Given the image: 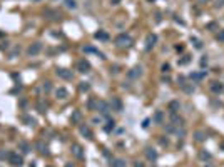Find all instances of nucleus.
Segmentation results:
<instances>
[{"label":"nucleus","instance_id":"36","mask_svg":"<svg viewBox=\"0 0 224 167\" xmlns=\"http://www.w3.org/2000/svg\"><path fill=\"white\" fill-rule=\"evenodd\" d=\"M161 69H162V72L166 74V72H169V70H171V65H169V64H162V67H161Z\"/></svg>","mask_w":224,"mask_h":167},{"label":"nucleus","instance_id":"28","mask_svg":"<svg viewBox=\"0 0 224 167\" xmlns=\"http://www.w3.org/2000/svg\"><path fill=\"white\" fill-rule=\"evenodd\" d=\"M95 39H99V40H107L109 35H107V32H104V30H99V32L95 33Z\"/></svg>","mask_w":224,"mask_h":167},{"label":"nucleus","instance_id":"30","mask_svg":"<svg viewBox=\"0 0 224 167\" xmlns=\"http://www.w3.org/2000/svg\"><path fill=\"white\" fill-rule=\"evenodd\" d=\"M203 77H206V72H194V74H191V79H194V80H199V79H203Z\"/></svg>","mask_w":224,"mask_h":167},{"label":"nucleus","instance_id":"9","mask_svg":"<svg viewBox=\"0 0 224 167\" xmlns=\"http://www.w3.org/2000/svg\"><path fill=\"white\" fill-rule=\"evenodd\" d=\"M110 107H112V110H116V112H122L124 104H122V100H120L119 97H112V100H110Z\"/></svg>","mask_w":224,"mask_h":167},{"label":"nucleus","instance_id":"18","mask_svg":"<svg viewBox=\"0 0 224 167\" xmlns=\"http://www.w3.org/2000/svg\"><path fill=\"white\" fill-rule=\"evenodd\" d=\"M37 150H39L42 156H49V147L43 142H37Z\"/></svg>","mask_w":224,"mask_h":167},{"label":"nucleus","instance_id":"23","mask_svg":"<svg viewBox=\"0 0 224 167\" xmlns=\"http://www.w3.org/2000/svg\"><path fill=\"white\" fill-rule=\"evenodd\" d=\"M64 5L67 8H70V10H75V8H77V2H75V0H64Z\"/></svg>","mask_w":224,"mask_h":167},{"label":"nucleus","instance_id":"5","mask_svg":"<svg viewBox=\"0 0 224 167\" xmlns=\"http://www.w3.org/2000/svg\"><path fill=\"white\" fill-rule=\"evenodd\" d=\"M77 70H79L80 74L91 72V64H89V60H85V58H80V60L77 62Z\"/></svg>","mask_w":224,"mask_h":167},{"label":"nucleus","instance_id":"47","mask_svg":"<svg viewBox=\"0 0 224 167\" xmlns=\"http://www.w3.org/2000/svg\"><path fill=\"white\" fill-rule=\"evenodd\" d=\"M204 167H216V165H213V164H206Z\"/></svg>","mask_w":224,"mask_h":167},{"label":"nucleus","instance_id":"29","mask_svg":"<svg viewBox=\"0 0 224 167\" xmlns=\"http://www.w3.org/2000/svg\"><path fill=\"white\" fill-rule=\"evenodd\" d=\"M50 89H52V84L49 82V80H45V82L42 84V90L45 92V94H47V92H50Z\"/></svg>","mask_w":224,"mask_h":167},{"label":"nucleus","instance_id":"16","mask_svg":"<svg viewBox=\"0 0 224 167\" xmlns=\"http://www.w3.org/2000/svg\"><path fill=\"white\" fill-rule=\"evenodd\" d=\"M72 154H74L75 157H79V159H82V157H84L82 147H80L79 144H74V145H72Z\"/></svg>","mask_w":224,"mask_h":167},{"label":"nucleus","instance_id":"35","mask_svg":"<svg viewBox=\"0 0 224 167\" xmlns=\"http://www.w3.org/2000/svg\"><path fill=\"white\" fill-rule=\"evenodd\" d=\"M216 39L219 40V42H224V30H219V32H217Z\"/></svg>","mask_w":224,"mask_h":167},{"label":"nucleus","instance_id":"45","mask_svg":"<svg viewBox=\"0 0 224 167\" xmlns=\"http://www.w3.org/2000/svg\"><path fill=\"white\" fill-rule=\"evenodd\" d=\"M161 144H162V145H167V139H161Z\"/></svg>","mask_w":224,"mask_h":167},{"label":"nucleus","instance_id":"31","mask_svg":"<svg viewBox=\"0 0 224 167\" xmlns=\"http://www.w3.org/2000/svg\"><path fill=\"white\" fill-rule=\"evenodd\" d=\"M189 62H191V57H189V55H184V58L179 60V65H186V64H189Z\"/></svg>","mask_w":224,"mask_h":167},{"label":"nucleus","instance_id":"26","mask_svg":"<svg viewBox=\"0 0 224 167\" xmlns=\"http://www.w3.org/2000/svg\"><path fill=\"white\" fill-rule=\"evenodd\" d=\"M79 90L80 92H89L91 90V84L89 82H80L79 84Z\"/></svg>","mask_w":224,"mask_h":167},{"label":"nucleus","instance_id":"49","mask_svg":"<svg viewBox=\"0 0 224 167\" xmlns=\"http://www.w3.org/2000/svg\"><path fill=\"white\" fill-rule=\"evenodd\" d=\"M201 2H209V0H201Z\"/></svg>","mask_w":224,"mask_h":167},{"label":"nucleus","instance_id":"21","mask_svg":"<svg viewBox=\"0 0 224 167\" xmlns=\"http://www.w3.org/2000/svg\"><path fill=\"white\" fill-rule=\"evenodd\" d=\"M97 99H94V97H91V99H89V102H87V109H89V110H95V109H97Z\"/></svg>","mask_w":224,"mask_h":167},{"label":"nucleus","instance_id":"3","mask_svg":"<svg viewBox=\"0 0 224 167\" xmlns=\"http://www.w3.org/2000/svg\"><path fill=\"white\" fill-rule=\"evenodd\" d=\"M55 74H57V75L60 77V79H64V80H72V79H74L72 70L64 69V67H57V69H55Z\"/></svg>","mask_w":224,"mask_h":167},{"label":"nucleus","instance_id":"32","mask_svg":"<svg viewBox=\"0 0 224 167\" xmlns=\"http://www.w3.org/2000/svg\"><path fill=\"white\" fill-rule=\"evenodd\" d=\"M114 127H116V122H114V120H109V125H105V132H110Z\"/></svg>","mask_w":224,"mask_h":167},{"label":"nucleus","instance_id":"41","mask_svg":"<svg viewBox=\"0 0 224 167\" xmlns=\"http://www.w3.org/2000/svg\"><path fill=\"white\" fill-rule=\"evenodd\" d=\"M110 2H112V5H119L120 4V0H110Z\"/></svg>","mask_w":224,"mask_h":167},{"label":"nucleus","instance_id":"6","mask_svg":"<svg viewBox=\"0 0 224 167\" xmlns=\"http://www.w3.org/2000/svg\"><path fill=\"white\" fill-rule=\"evenodd\" d=\"M155 42H157V35L155 33H149L147 37H146V50H152L155 45Z\"/></svg>","mask_w":224,"mask_h":167},{"label":"nucleus","instance_id":"24","mask_svg":"<svg viewBox=\"0 0 224 167\" xmlns=\"http://www.w3.org/2000/svg\"><path fill=\"white\" fill-rule=\"evenodd\" d=\"M181 89H182L184 92H187V94H192L196 87L192 85V84H189V85H187V84H181Z\"/></svg>","mask_w":224,"mask_h":167},{"label":"nucleus","instance_id":"2","mask_svg":"<svg viewBox=\"0 0 224 167\" xmlns=\"http://www.w3.org/2000/svg\"><path fill=\"white\" fill-rule=\"evenodd\" d=\"M7 160H8V164H10L12 167H22V165H24V159H22V156H18V154L14 152V150L7 152Z\"/></svg>","mask_w":224,"mask_h":167},{"label":"nucleus","instance_id":"25","mask_svg":"<svg viewBox=\"0 0 224 167\" xmlns=\"http://www.w3.org/2000/svg\"><path fill=\"white\" fill-rule=\"evenodd\" d=\"M194 139L197 142H203L204 139H206V132H203V131H197V132H194Z\"/></svg>","mask_w":224,"mask_h":167},{"label":"nucleus","instance_id":"13","mask_svg":"<svg viewBox=\"0 0 224 167\" xmlns=\"http://www.w3.org/2000/svg\"><path fill=\"white\" fill-rule=\"evenodd\" d=\"M80 120H82V112H80V110H74L72 115H70V122L72 124H80Z\"/></svg>","mask_w":224,"mask_h":167},{"label":"nucleus","instance_id":"12","mask_svg":"<svg viewBox=\"0 0 224 167\" xmlns=\"http://www.w3.org/2000/svg\"><path fill=\"white\" fill-rule=\"evenodd\" d=\"M179 109H181V102L179 100H171L169 102V112L171 114H177Z\"/></svg>","mask_w":224,"mask_h":167},{"label":"nucleus","instance_id":"1","mask_svg":"<svg viewBox=\"0 0 224 167\" xmlns=\"http://www.w3.org/2000/svg\"><path fill=\"white\" fill-rule=\"evenodd\" d=\"M114 44L119 49H129V47H132V37L127 35V33H119L114 39Z\"/></svg>","mask_w":224,"mask_h":167},{"label":"nucleus","instance_id":"46","mask_svg":"<svg viewBox=\"0 0 224 167\" xmlns=\"http://www.w3.org/2000/svg\"><path fill=\"white\" fill-rule=\"evenodd\" d=\"M5 157H7V154H5V152H0V159H5Z\"/></svg>","mask_w":224,"mask_h":167},{"label":"nucleus","instance_id":"20","mask_svg":"<svg viewBox=\"0 0 224 167\" xmlns=\"http://www.w3.org/2000/svg\"><path fill=\"white\" fill-rule=\"evenodd\" d=\"M80 134L84 135V137H87V139H92V131L87 125H80Z\"/></svg>","mask_w":224,"mask_h":167},{"label":"nucleus","instance_id":"22","mask_svg":"<svg viewBox=\"0 0 224 167\" xmlns=\"http://www.w3.org/2000/svg\"><path fill=\"white\" fill-rule=\"evenodd\" d=\"M35 109L39 110L40 114H43L45 110H47V104H45V102H42V100H39V102L35 104Z\"/></svg>","mask_w":224,"mask_h":167},{"label":"nucleus","instance_id":"43","mask_svg":"<svg viewBox=\"0 0 224 167\" xmlns=\"http://www.w3.org/2000/svg\"><path fill=\"white\" fill-rule=\"evenodd\" d=\"M149 122H151V120H149V119H146V120H144V124H142V125H144V127H147V125H149Z\"/></svg>","mask_w":224,"mask_h":167},{"label":"nucleus","instance_id":"8","mask_svg":"<svg viewBox=\"0 0 224 167\" xmlns=\"http://www.w3.org/2000/svg\"><path fill=\"white\" fill-rule=\"evenodd\" d=\"M97 112H101L102 115H107L109 114V110H110V104H107V102H104V100H99L97 102Z\"/></svg>","mask_w":224,"mask_h":167},{"label":"nucleus","instance_id":"11","mask_svg":"<svg viewBox=\"0 0 224 167\" xmlns=\"http://www.w3.org/2000/svg\"><path fill=\"white\" fill-rule=\"evenodd\" d=\"M55 97L60 99V100H65V99L69 97V90H67V89H64V87H59L57 90H55Z\"/></svg>","mask_w":224,"mask_h":167},{"label":"nucleus","instance_id":"34","mask_svg":"<svg viewBox=\"0 0 224 167\" xmlns=\"http://www.w3.org/2000/svg\"><path fill=\"white\" fill-rule=\"evenodd\" d=\"M199 157H201V159H203V160H209L211 159V157H213V156H211V154L209 152H201V154H199Z\"/></svg>","mask_w":224,"mask_h":167},{"label":"nucleus","instance_id":"14","mask_svg":"<svg viewBox=\"0 0 224 167\" xmlns=\"http://www.w3.org/2000/svg\"><path fill=\"white\" fill-rule=\"evenodd\" d=\"M146 156H147L149 160H155L157 159V150L152 149V147H146Z\"/></svg>","mask_w":224,"mask_h":167},{"label":"nucleus","instance_id":"40","mask_svg":"<svg viewBox=\"0 0 224 167\" xmlns=\"http://www.w3.org/2000/svg\"><path fill=\"white\" fill-rule=\"evenodd\" d=\"M8 47V42H4V44L0 45V50H4V49H7Z\"/></svg>","mask_w":224,"mask_h":167},{"label":"nucleus","instance_id":"4","mask_svg":"<svg viewBox=\"0 0 224 167\" xmlns=\"http://www.w3.org/2000/svg\"><path fill=\"white\" fill-rule=\"evenodd\" d=\"M40 50H42V44L40 42H34V44H30L27 47V55L29 57H35L37 54H40Z\"/></svg>","mask_w":224,"mask_h":167},{"label":"nucleus","instance_id":"27","mask_svg":"<svg viewBox=\"0 0 224 167\" xmlns=\"http://www.w3.org/2000/svg\"><path fill=\"white\" fill-rule=\"evenodd\" d=\"M22 120H24V122H27V125H30V127H34V125H35V119H34V117L24 115V117H22Z\"/></svg>","mask_w":224,"mask_h":167},{"label":"nucleus","instance_id":"19","mask_svg":"<svg viewBox=\"0 0 224 167\" xmlns=\"http://www.w3.org/2000/svg\"><path fill=\"white\" fill-rule=\"evenodd\" d=\"M18 149H20L24 154L30 152V145H29V142H25V140H18Z\"/></svg>","mask_w":224,"mask_h":167},{"label":"nucleus","instance_id":"42","mask_svg":"<svg viewBox=\"0 0 224 167\" xmlns=\"http://www.w3.org/2000/svg\"><path fill=\"white\" fill-rule=\"evenodd\" d=\"M134 167H144V165H142V162H134Z\"/></svg>","mask_w":224,"mask_h":167},{"label":"nucleus","instance_id":"15","mask_svg":"<svg viewBox=\"0 0 224 167\" xmlns=\"http://www.w3.org/2000/svg\"><path fill=\"white\" fill-rule=\"evenodd\" d=\"M211 90H213L214 94H221V92L224 90V85L221 82H213L211 84Z\"/></svg>","mask_w":224,"mask_h":167},{"label":"nucleus","instance_id":"33","mask_svg":"<svg viewBox=\"0 0 224 167\" xmlns=\"http://www.w3.org/2000/svg\"><path fill=\"white\" fill-rule=\"evenodd\" d=\"M126 165V162H124L122 159H116L114 160V167H124Z\"/></svg>","mask_w":224,"mask_h":167},{"label":"nucleus","instance_id":"17","mask_svg":"<svg viewBox=\"0 0 224 167\" xmlns=\"http://www.w3.org/2000/svg\"><path fill=\"white\" fill-rule=\"evenodd\" d=\"M152 120H154L155 124H162L164 122V112L162 110H155L154 117H152Z\"/></svg>","mask_w":224,"mask_h":167},{"label":"nucleus","instance_id":"7","mask_svg":"<svg viewBox=\"0 0 224 167\" xmlns=\"http://www.w3.org/2000/svg\"><path fill=\"white\" fill-rule=\"evenodd\" d=\"M142 75V67L141 65H136V67H132V69L127 72V77L129 79H132V80H136V79H139V77Z\"/></svg>","mask_w":224,"mask_h":167},{"label":"nucleus","instance_id":"10","mask_svg":"<svg viewBox=\"0 0 224 167\" xmlns=\"http://www.w3.org/2000/svg\"><path fill=\"white\" fill-rule=\"evenodd\" d=\"M171 124H172L174 127H184V119L181 115H177V114H171Z\"/></svg>","mask_w":224,"mask_h":167},{"label":"nucleus","instance_id":"39","mask_svg":"<svg viewBox=\"0 0 224 167\" xmlns=\"http://www.w3.org/2000/svg\"><path fill=\"white\" fill-rule=\"evenodd\" d=\"M110 72L117 74V72H119V65H114V67H110Z\"/></svg>","mask_w":224,"mask_h":167},{"label":"nucleus","instance_id":"44","mask_svg":"<svg viewBox=\"0 0 224 167\" xmlns=\"http://www.w3.org/2000/svg\"><path fill=\"white\" fill-rule=\"evenodd\" d=\"M162 82H167V84H169L171 79H169V77H162Z\"/></svg>","mask_w":224,"mask_h":167},{"label":"nucleus","instance_id":"37","mask_svg":"<svg viewBox=\"0 0 224 167\" xmlns=\"http://www.w3.org/2000/svg\"><path fill=\"white\" fill-rule=\"evenodd\" d=\"M191 40H192V42H194V45H196V47H197V49H201V47H203V44H201V42H199L197 39H191Z\"/></svg>","mask_w":224,"mask_h":167},{"label":"nucleus","instance_id":"50","mask_svg":"<svg viewBox=\"0 0 224 167\" xmlns=\"http://www.w3.org/2000/svg\"><path fill=\"white\" fill-rule=\"evenodd\" d=\"M34 2H40V0H34Z\"/></svg>","mask_w":224,"mask_h":167},{"label":"nucleus","instance_id":"48","mask_svg":"<svg viewBox=\"0 0 224 167\" xmlns=\"http://www.w3.org/2000/svg\"><path fill=\"white\" fill-rule=\"evenodd\" d=\"M65 167H74L72 164H65Z\"/></svg>","mask_w":224,"mask_h":167},{"label":"nucleus","instance_id":"38","mask_svg":"<svg viewBox=\"0 0 224 167\" xmlns=\"http://www.w3.org/2000/svg\"><path fill=\"white\" fill-rule=\"evenodd\" d=\"M216 27H217V25H216V24H214V22H211V24H209V25H207V27H206V29H207V30H213V29H216Z\"/></svg>","mask_w":224,"mask_h":167}]
</instances>
